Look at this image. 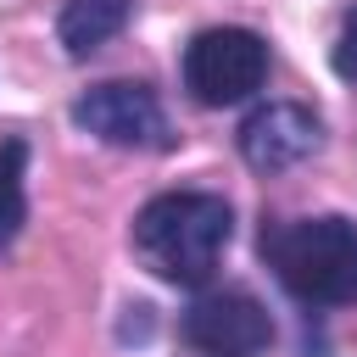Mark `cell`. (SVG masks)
<instances>
[{"instance_id":"obj_1","label":"cell","mask_w":357,"mask_h":357,"mask_svg":"<svg viewBox=\"0 0 357 357\" xmlns=\"http://www.w3.org/2000/svg\"><path fill=\"white\" fill-rule=\"evenodd\" d=\"M229 234H234V212L223 195L206 190H167L145 201L134 218V251L167 284H201L218 268Z\"/></svg>"},{"instance_id":"obj_2","label":"cell","mask_w":357,"mask_h":357,"mask_svg":"<svg viewBox=\"0 0 357 357\" xmlns=\"http://www.w3.org/2000/svg\"><path fill=\"white\" fill-rule=\"evenodd\" d=\"M262 257H268L273 279L307 307H351L357 301V223L340 212L268 223Z\"/></svg>"},{"instance_id":"obj_3","label":"cell","mask_w":357,"mask_h":357,"mask_svg":"<svg viewBox=\"0 0 357 357\" xmlns=\"http://www.w3.org/2000/svg\"><path fill=\"white\" fill-rule=\"evenodd\" d=\"M268 78V39L251 28H201L184 45V89L201 106H234Z\"/></svg>"},{"instance_id":"obj_4","label":"cell","mask_w":357,"mask_h":357,"mask_svg":"<svg viewBox=\"0 0 357 357\" xmlns=\"http://www.w3.org/2000/svg\"><path fill=\"white\" fill-rule=\"evenodd\" d=\"M178 335L201 351V357H268L273 346V318L268 307L240 290V284H223V290H201L184 318H178Z\"/></svg>"},{"instance_id":"obj_5","label":"cell","mask_w":357,"mask_h":357,"mask_svg":"<svg viewBox=\"0 0 357 357\" xmlns=\"http://www.w3.org/2000/svg\"><path fill=\"white\" fill-rule=\"evenodd\" d=\"M73 123L84 134H95L100 145H123V151H162L173 145L167 112L145 84H95L73 100Z\"/></svg>"},{"instance_id":"obj_6","label":"cell","mask_w":357,"mask_h":357,"mask_svg":"<svg viewBox=\"0 0 357 357\" xmlns=\"http://www.w3.org/2000/svg\"><path fill=\"white\" fill-rule=\"evenodd\" d=\"M324 145V123L296 100H268L240 123V156L257 173H284Z\"/></svg>"},{"instance_id":"obj_7","label":"cell","mask_w":357,"mask_h":357,"mask_svg":"<svg viewBox=\"0 0 357 357\" xmlns=\"http://www.w3.org/2000/svg\"><path fill=\"white\" fill-rule=\"evenodd\" d=\"M128 11H134V0H67V6H61V22H56L61 50H67L73 61L95 56L106 39H117V33H123Z\"/></svg>"},{"instance_id":"obj_8","label":"cell","mask_w":357,"mask_h":357,"mask_svg":"<svg viewBox=\"0 0 357 357\" xmlns=\"http://www.w3.org/2000/svg\"><path fill=\"white\" fill-rule=\"evenodd\" d=\"M28 145L22 139H0V251L17 240L22 218H28Z\"/></svg>"},{"instance_id":"obj_9","label":"cell","mask_w":357,"mask_h":357,"mask_svg":"<svg viewBox=\"0 0 357 357\" xmlns=\"http://www.w3.org/2000/svg\"><path fill=\"white\" fill-rule=\"evenodd\" d=\"M335 73L357 89V11H346V22H340V39H335Z\"/></svg>"}]
</instances>
